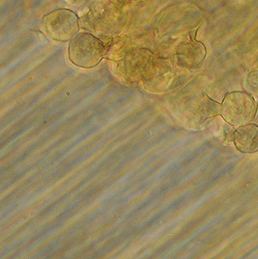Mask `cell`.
<instances>
[{
  "instance_id": "6da1fadb",
  "label": "cell",
  "mask_w": 258,
  "mask_h": 259,
  "mask_svg": "<svg viewBox=\"0 0 258 259\" xmlns=\"http://www.w3.org/2000/svg\"><path fill=\"white\" fill-rule=\"evenodd\" d=\"M106 53L103 42L93 34L80 33L69 44V59L81 68H93L100 63Z\"/></svg>"
},
{
  "instance_id": "7a4b0ae2",
  "label": "cell",
  "mask_w": 258,
  "mask_h": 259,
  "mask_svg": "<svg viewBox=\"0 0 258 259\" xmlns=\"http://www.w3.org/2000/svg\"><path fill=\"white\" fill-rule=\"evenodd\" d=\"M257 113V104L252 96L246 92H232L226 96L222 103L221 115L235 127L251 123Z\"/></svg>"
},
{
  "instance_id": "3957f363",
  "label": "cell",
  "mask_w": 258,
  "mask_h": 259,
  "mask_svg": "<svg viewBox=\"0 0 258 259\" xmlns=\"http://www.w3.org/2000/svg\"><path fill=\"white\" fill-rule=\"evenodd\" d=\"M47 34L56 41H71L80 29L77 15L70 10L58 9L45 16Z\"/></svg>"
},
{
  "instance_id": "277c9868",
  "label": "cell",
  "mask_w": 258,
  "mask_h": 259,
  "mask_svg": "<svg viewBox=\"0 0 258 259\" xmlns=\"http://www.w3.org/2000/svg\"><path fill=\"white\" fill-rule=\"evenodd\" d=\"M233 143L238 151L243 154L258 152V126L254 123L240 126L234 132Z\"/></svg>"
},
{
  "instance_id": "5b68a950",
  "label": "cell",
  "mask_w": 258,
  "mask_h": 259,
  "mask_svg": "<svg viewBox=\"0 0 258 259\" xmlns=\"http://www.w3.org/2000/svg\"><path fill=\"white\" fill-rule=\"evenodd\" d=\"M244 86L253 94L258 95V69H255L246 74L244 78Z\"/></svg>"
}]
</instances>
